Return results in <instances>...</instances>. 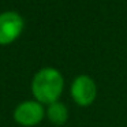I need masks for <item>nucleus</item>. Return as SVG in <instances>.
Returning a JSON list of instances; mask_svg holds the SVG:
<instances>
[{"mask_svg":"<svg viewBox=\"0 0 127 127\" xmlns=\"http://www.w3.org/2000/svg\"><path fill=\"white\" fill-rule=\"evenodd\" d=\"M72 100L79 107H89L94 102L97 97V85L94 79L89 75H78L70 88Z\"/></svg>","mask_w":127,"mask_h":127,"instance_id":"4","label":"nucleus"},{"mask_svg":"<svg viewBox=\"0 0 127 127\" xmlns=\"http://www.w3.org/2000/svg\"><path fill=\"white\" fill-rule=\"evenodd\" d=\"M12 118L23 127H34L45 118V108L36 100H25L15 107Z\"/></svg>","mask_w":127,"mask_h":127,"instance_id":"2","label":"nucleus"},{"mask_svg":"<svg viewBox=\"0 0 127 127\" xmlns=\"http://www.w3.org/2000/svg\"><path fill=\"white\" fill-rule=\"evenodd\" d=\"M25 28L22 15L17 11L0 12V45L12 44L19 38Z\"/></svg>","mask_w":127,"mask_h":127,"instance_id":"3","label":"nucleus"},{"mask_svg":"<svg viewBox=\"0 0 127 127\" xmlns=\"http://www.w3.org/2000/svg\"><path fill=\"white\" fill-rule=\"evenodd\" d=\"M64 89V78L55 67H44L34 74L32 79V93L36 101L51 105L59 101Z\"/></svg>","mask_w":127,"mask_h":127,"instance_id":"1","label":"nucleus"},{"mask_svg":"<svg viewBox=\"0 0 127 127\" xmlns=\"http://www.w3.org/2000/svg\"><path fill=\"white\" fill-rule=\"evenodd\" d=\"M45 116L48 118V120L55 126H62L67 122L68 119V108L60 101H56L53 104L48 105V108L45 109Z\"/></svg>","mask_w":127,"mask_h":127,"instance_id":"5","label":"nucleus"}]
</instances>
